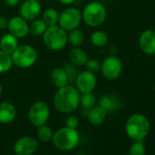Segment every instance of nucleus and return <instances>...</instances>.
Listing matches in <instances>:
<instances>
[{"label":"nucleus","instance_id":"23","mask_svg":"<svg viewBox=\"0 0 155 155\" xmlns=\"http://www.w3.org/2000/svg\"><path fill=\"white\" fill-rule=\"evenodd\" d=\"M108 35L101 30H96L91 35V43L96 48H103L108 44Z\"/></svg>","mask_w":155,"mask_h":155},{"label":"nucleus","instance_id":"17","mask_svg":"<svg viewBox=\"0 0 155 155\" xmlns=\"http://www.w3.org/2000/svg\"><path fill=\"white\" fill-rule=\"evenodd\" d=\"M50 80H51V82L53 83V85L55 87H57L58 89L64 87L69 83L68 76L63 67L62 68L57 67L51 70Z\"/></svg>","mask_w":155,"mask_h":155},{"label":"nucleus","instance_id":"35","mask_svg":"<svg viewBox=\"0 0 155 155\" xmlns=\"http://www.w3.org/2000/svg\"><path fill=\"white\" fill-rule=\"evenodd\" d=\"M2 92H3V87H2L1 83H0V97L2 95Z\"/></svg>","mask_w":155,"mask_h":155},{"label":"nucleus","instance_id":"29","mask_svg":"<svg viewBox=\"0 0 155 155\" xmlns=\"http://www.w3.org/2000/svg\"><path fill=\"white\" fill-rule=\"evenodd\" d=\"M84 66L86 68V70H89L92 73H96L101 69V63L95 58H89Z\"/></svg>","mask_w":155,"mask_h":155},{"label":"nucleus","instance_id":"3","mask_svg":"<svg viewBox=\"0 0 155 155\" xmlns=\"http://www.w3.org/2000/svg\"><path fill=\"white\" fill-rule=\"evenodd\" d=\"M54 145L60 150H71L80 143V134L76 129L63 127L58 130L52 137Z\"/></svg>","mask_w":155,"mask_h":155},{"label":"nucleus","instance_id":"9","mask_svg":"<svg viewBox=\"0 0 155 155\" xmlns=\"http://www.w3.org/2000/svg\"><path fill=\"white\" fill-rule=\"evenodd\" d=\"M82 22L81 12L76 8H68L59 14L58 25L67 32L78 28Z\"/></svg>","mask_w":155,"mask_h":155},{"label":"nucleus","instance_id":"36","mask_svg":"<svg viewBox=\"0 0 155 155\" xmlns=\"http://www.w3.org/2000/svg\"><path fill=\"white\" fill-rule=\"evenodd\" d=\"M154 63H155V58H154Z\"/></svg>","mask_w":155,"mask_h":155},{"label":"nucleus","instance_id":"19","mask_svg":"<svg viewBox=\"0 0 155 155\" xmlns=\"http://www.w3.org/2000/svg\"><path fill=\"white\" fill-rule=\"evenodd\" d=\"M18 46H19L18 38H17L15 36H13L9 32L7 34H4L1 37V38H0V49L10 55L16 50V48Z\"/></svg>","mask_w":155,"mask_h":155},{"label":"nucleus","instance_id":"10","mask_svg":"<svg viewBox=\"0 0 155 155\" xmlns=\"http://www.w3.org/2000/svg\"><path fill=\"white\" fill-rule=\"evenodd\" d=\"M75 83L77 90L81 94L93 92L97 86V77L95 73L89 70H84L81 73H78Z\"/></svg>","mask_w":155,"mask_h":155},{"label":"nucleus","instance_id":"13","mask_svg":"<svg viewBox=\"0 0 155 155\" xmlns=\"http://www.w3.org/2000/svg\"><path fill=\"white\" fill-rule=\"evenodd\" d=\"M42 12V7L38 0H25L19 8L20 17L27 21H32L39 18Z\"/></svg>","mask_w":155,"mask_h":155},{"label":"nucleus","instance_id":"21","mask_svg":"<svg viewBox=\"0 0 155 155\" xmlns=\"http://www.w3.org/2000/svg\"><path fill=\"white\" fill-rule=\"evenodd\" d=\"M85 40L84 33L79 28H75L68 31V43H69L74 48H80Z\"/></svg>","mask_w":155,"mask_h":155},{"label":"nucleus","instance_id":"8","mask_svg":"<svg viewBox=\"0 0 155 155\" xmlns=\"http://www.w3.org/2000/svg\"><path fill=\"white\" fill-rule=\"evenodd\" d=\"M50 116V109L47 102L38 101L34 102L28 109V118L31 124L36 127L47 124Z\"/></svg>","mask_w":155,"mask_h":155},{"label":"nucleus","instance_id":"7","mask_svg":"<svg viewBox=\"0 0 155 155\" xmlns=\"http://www.w3.org/2000/svg\"><path fill=\"white\" fill-rule=\"evenodd\" d=\"M123 69L122 61L116 56L110 55L101 63V75L108 81H116L120 77Z\"/></svg>","mask_w":155,"mask_h":155},{"label":"nucleus","instance_id":"26","mask_svg":"<svg viewBox=\"0 0 155 155\" xmlns=\"http://www.w3.org/2000/svg\"><path fill=\"white\" fill-rule=\"evenodd\" d=\"M53 134L54 133L52 131V129L47 124L38 127L37 136H38V139L42 142H48V141L51 140Z\"/></svg>","mask_w":155,"mask_h":155},{"label":"nucleus","instance_id":"33","mask_svg":"<svg viewBox=\"0 0 155 155\" xmlns=\"http://www.w3.org/2000/svg\"><path fill=\"white\" fill-rule=\"evenodd\" d=\"M4 2L7 6L14 8L16 6H18L20 2V0H4Z\"/></svg>","mask_w":155,"mask_h":155},{"label":"nucleus","instance_id":"20","mask_svg":"<svg viewBox=\"0 0 155 155\" xmlns=\"http://www.w3.org/2000/svg\"><path fill=\"white\" fill-rule=\"evenodd\" d=\"M68 59L71 64L77 67L84 66L87 60L89 59L88 55L86 51L80 48H74L69 51L68 54Z\"/></svg>","mask_w":155,"mask_h":155},{"label":"nucleus","instance_id":"2","mask_svg":"<svg viewBox=\"0 0 155 155\" xmlns=\"http://www.w3.org/2000/svg\"><path fill=\"white\" fill-rule=\"evenodd\" d=\"M150 123L149 119L141 113L130 115L125 124V130L129 138L133 140H143L149 134Z\"/></svg>","mask_w":155,"mask_h":155},{"label":"nucleus","instance_id":"22","mask_svg":"<svg viewBox=\"0 0 155 155\" xmlns=\"http://www.w3.org/2000/svg\"><path fill=\"white\" fill-rule=\"evenodd\" d=\"M58 18H59V13L54 8H47L42 14V19L44 20V22L47 24L48 27L58 25Z\"/></svg>","mask_w":155,"mask_h":155},{"label":"nucleus","instance_id":"32","mask_svg":"<svg viewBox=\"0 0 155 155\" xmlns=\"http://www.w3.org/2000/svg\"><path fill=\"white\" fill-rule=\"evenodd\" d=\"M8 26V20L4 17H0V29H7Z\"/></svg>","mask_w":155,"mask_h":155},{"label":"nucleus","instance_id":"24","mask_svg":"<svg viewBox=\"0 0 155 155\" xmlns=\"http://www.w3.org/2000/svg\"><path fill=\"white\" fill-rule=\"evenodd\" d=\"M48 26L44 20L42 18H37L31 21L29 25V33H31L33 36H43Z\"/></svg>","mask_w":155,"mask_h":155},{"label":"nucleus","instance_id":"18","mask_svg":"<svg viewBox=\"0 0 155 155\" xmlns=\"http://www.w3.org/2000/svg\"><path fill=\"white\" fill-rule=\"evenodd\" d=\"M88 120L93 126H99L102 124L107 118V111L100 105L94 106L88 110Z\"/></svg>","mask_w":155,"mask_h":155},{"label":"nucleus","instance_id":"37","mask_svg":"<svg viewBox=\"0 0 155 155\" xmlns=\"http://www.w3.org/2000/svg\"><path fill=\"white\" fill-rule=\"evenodd\" d=\"M38 1H40V0H38Z\"/></svg>","mask_w":155,"mask_h":155},{"label":"nucleus","instance_id":"4","mask_svg":"<svg viewBox=\"0 0 155 155\" xmlns=\"http://www.w3.org/2000/svg\"><path fill=\"white\" fill-rule=\"evenodd\" d=\"M82 21L91 28L101 26L107 18V10L103 4L92 1L85 6L82 12Z\"/></svg>","mask_w":155,"mask_h":155},{"label":"nucleus","instance_id":"34","mask_svg":"<svg viewBox=\"0 0 155 155\" xmlns=\"http://www.w3.org/2000/svg\"><path fill=\"white\" fill-rule=\"evenodd\" d=\"M58 1L59 2V3H61L62 5H66V6H68V5H71V4H73L76 0H58Z\"/></svg>","mask_w":155,"mask_h":155},{"label":"nucleus","instance_id":"31","mask_svg":"<svg viewBox=\"0 0 155 155\" xmlns=\"http://www.w3.org/2000/svg\"><path fill=\"white\" fill-rule=\"evenodd\" d=\"M79 118L75 115H70L69 117L67 118L66 120V126L68 128H72V129H77L78 126H79Z\"/></svg>","mask_w":155,"mask_h":155},{"label":"nucleus","instance_id":"28","mask_svg":"<svg viewBox=\"0 0 155 155\" xmlns=\"http://www.w3.org/2000/svg\"><path fill=\"white\" fill-rule=\"evenodd\" d=\"M146 147L143 140H135L130 147L129 155H145Z\"/></svg>","mask_w":155,"mask_h":155},{"label":"nucleus","instance_id":"11","mask_svg":"<svg viewBox=\"0 0 155 155\" xmlns=\"http://www.w3.org/2000/svg\"><path fill=\"white\" fill-rule=\"evenodd\" d=\"M37 140L30 136H24L14 143L13 150L16 155H32L38 150Z\"/></svg>","mask_w":155,"mask_h":155},{"label":"nucleus","instance_id":"5","mask_svg":"<svg viewBox=\"0 0 155 155\" xmlns=\"http://www.w3.org/2000/svg\"><path fill=\"white\" fill-rule=\"evenodd\" d=\"M42 37L44 45L52 51L63 49L68 43V32L58 25L48 27Z\"/></svg>","mask_w":155,"mask_h":155},{"label":"nucleus","instance_id":"15","mask_svg":"<svg viewBox=\"0 0 155 155\" xmlns=\"http://www.w3.org/2000/svg\"><path fill=\"white\" fill-rule=\"evenodd\" d=\"M17 117V109L16 107L8 102L3 101L0 102V123L8 124L15 120Z\"/></svg>","mask_w":155,"mask_h":155},{"label":"nucleus","instance_id":"6","mask_svg":"<svg viewBox=\"0 0 155 155\" xmlns=\"http://www.w3.org/2000/svg\"><path fill=\"white\" fill-rule=\"evenodd\" d=\"M13 65L18 68H29L33 67L38 58V54L35 48L30 45L18 46L11 54Z\"/></svg>","mask_w":155,"mask_h":155},{"label":"nucleus","instance_id":"1","mask_svg":"<svg viewBox=\"0 0 155 155\" xmlns=\"http://www.w3.org/2000/svg\"><path fill=\"white\" fill-rule=\"evenodd\" d=\"M81 93L76 87L66 85L58 88L54 95L53 102L56 110L63 114H70L80 106Z\"/></svg>","mask_w":155,"mask_h":155},{"label":"nucleus","instance_id":"25","mask_svg":"<svg viewBox=\"0 0 155 155\" xmlns=\"http://www.w3.org/2000/svg\"><path fill=\"white\" fill-rule=\"evenodd\" d=\"M13 66L12 57L10 54L0 49V73H6Z\"/></svg>","mask_w":155,"mask_h":155},{"label":"nucleus","instance_id":"12","mask_svg":"<svg viewBox=\"0 0 155 155\" xmlns=\"http://www.w3.org/2000/svg\"><path fill=\"white\" fill-rule=\"evenodd\" d=\"M8 29L17 38H24L29 34V24L22 17L16 16L8 20Z\"/></svg>","mask_w":155,"mask_h":155},{"label":"nucleus","instance_id":"30","mask_svg":"<svg viewBox=\"0 0 155 155\" xmlns=\"http://www.w3.org/2000/svg\"><path fill=\"white\" fill-rule=\"evenodd\" d=\"M68 76V80H69V82H73L76 78H77V75H78V72H77V69L75 68V66L71 63H67L64 65L63 67Z\"/></svg>","mask_w":155,"mask_h":155},{"label":"nucleus","instance_id":"16","mask_svg":"<svg viewBox=\"0 0 155 155\" xmlns=\"http://www.w3.org/2000/svg\"><path fill=\"white\" fill-rule=\"evenodd\" d=\"M99 105L102 107L108 113L118 110L121 107V102L117 95L109 93L101 97L99 101Z\"/></svg>","mask_w":155,"mask_h":155},{"label":"nucleus","instance_id":"14","mask_svg":"<svg viewBox=\"0 0 155 155\" xmlns=\"http://www.w3.org/2000/svg\"><path fill=\"white\" fill-rule=\"evenodd\" d=\"M139 47L148 56H155V30L145 29L139 37Z\"/></svg>","mask_w":155,"mask_h":155},{"label":"nucleus","instance_id":"27","mask_svg":"<svg viewBox=\"0 0 155 155\" xmlns=\"http://www.w3.org/2000/svg\"><path fill=\"white\" fill-rule=\"evenodd\" d=\"M80 104H81V106L89 110L91 108H93L96 105V97L92 92H89V93H82L81 94V101Z\"/></svg>","mask_w":155,"mask_h":155}]
</instances>
